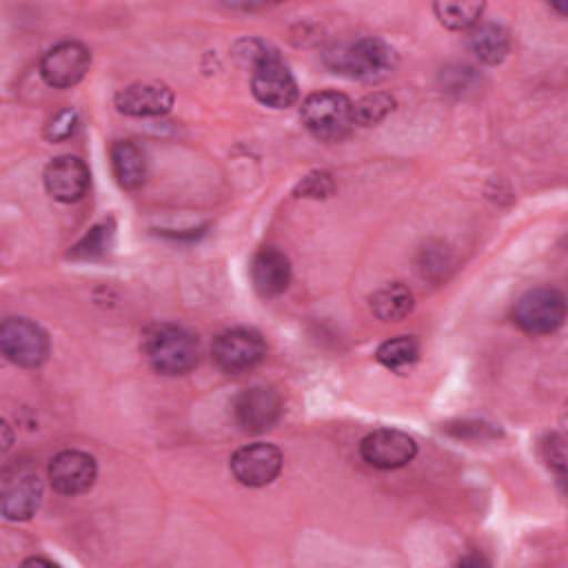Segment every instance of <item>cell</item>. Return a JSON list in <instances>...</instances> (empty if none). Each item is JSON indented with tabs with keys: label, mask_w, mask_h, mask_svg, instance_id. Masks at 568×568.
Listing matches in <instances>:
<instances>
[{
	"label": "cell",
	"mask_w": 568,
	"mask_h": 568,
	"mask_svg": "<svg viewBox=\"0 0 568 568\" xmlns=\"http://www.w3.org/2000/svg\"><path fill=\"white\" fill-rule=\"evenodd\" d=\"M324 62L339 75L375 84L395 73L397 53L386 40L377 36H359L355 40H344L328 47Z\"/></svg>",
	"instance_id": "6da1fadb"
},
{
	"label": "cell",
	"mask_w": 568,
	"mask_h": 568,
	"mask_svg": "<svg viewBox=\"0 0 568 568\" xmlns=\"http://www.w3.org/2000/svg\"><path fill=\"white\" fill-rule=\"evenodd\" d=\"M142 353L160 375H184L197 362V339L178 324H155L142 337Z\"/></svg>",
	"instance_id": "7a4b0ae2"
},
{
	"label": "cell",
	"mask_w": 568,
	"mask_h": 568,
	"mask_svg": "<svg viewBox=\"0 0 568 568\" xmlns=\"http://www.w3.org/2000/svg\"><path fill=\"white\" fill-rule=\"evenodd\" d=\"M300 118L304 126L326 142L346 138L355 126L353 102L339 91H315L302 100Z\"/></svg>",
	"instance_id": "3957f363"
},
{
	"label": "cell",
	"mask_w": 568,
	"mask_h": 568,
	"mask_svg": "<svg viewBox=\"0 0 568 568\" xmlns=\"http://www.w3.org/2000/svg\"><path fill=\"white\" fill-rule=\"evenodd\" d=\"M566 320V297L552 286H539L524 293L513 306V322L530 335L557 331Z\"/></svg>",
	"instance_id": "277c9868"
},
{
	"label": "cell",
	"mask_w": 568,
	"mask_h": 568,
	"mask_svg": "<svg viewBox=\"0 0 568 568\" xmlns=\"http://www.w3.org/2000/svg\"><path fill=\"white\" fill-rule=\"evenodd\" d=\"M0 348L16 366L36 368L49 355V337L36 322L9 317L0 326Z\"/></svg>",
	"instance_id": "5b68a950"
},
{
	"label": "cell",
	"mask_w": 568,
	"mask_h": 568,
	"mask_svg": "<svg viewBox=\"0 0 568 568\" xmlns=\"http://www.w3.org/2000/svg\"><path fill=\"white\" fill-rule=\"evenodd\" d=\"M266 355V344L257 331L229 328L213 342L215 364L231 375L253 371Z\"/></svg>",
	"instance_id": "8992f818"
},
{
	"label": "cell",
	"mask_w": 568,
	"mask_h": 568,
	"mask_svg": "<svg viewBox=\"0 0 568 568\" xmlns=\"http://www.w3.org/2000/svg\"><path fill=\"white\" fill-rule=\"evenodd\" d=\"M233 419L244 433H262L271 428L284 410L280 390L273 386H251L235 395L233 399Z\"/></svg>",
	"instance_id": "52a82bcc"
},
{
	"label": "cell",
	"mask_w": 568,
	"mask_h": 568,
	"mask_svg": "<svg viewBox=\"0 0 568 568\" xmlns=\"http://www.w3.org/2000/svg\"><path fill=\"white\" fill-rule=\"evenodd\" d=\"M91 67V51L75 40H64L51 47L40 60V75L53 89L78 84Z\"/></svg>",
	"instance_id": "ba28073f"
},
{
	"label": "cell",
	"mask_w": 568,
	"mask_h": 568,
	"mask_svg": "<svg viewBox=\"0 0 568 568\" xmlns=\"http://www.w3.org/2000/svg\"><path fill=\"white\" fill-rule=\"evenodd\" d=\"M251 91L257 102L271 109H286L297 100V82L288 67L280 60L277 53L262 60L251 71Z\"/></svg>",
	"instance_id": "9c48e42d"
},
{
	"label": "cell",
	"mask_w": 568,
	"mask_h": 568,
	"mask_svg": "<svg viewBox=\"0 0 568 568\" xmlns=\"http://www.w3.org/2000/svg\"><path fill=\"white\" fill-rule=\"evenodd\" d=\"M359 455L373 468L395 470L413 462V457L417 455V444L404 430L377 428L362 439Z\"/></svg>",
	"instance_id": "30bf717a"
},
{
	"label": "cell",
	"mask_w": 568,
	"mask_h": 568,
	"mask_svg": "<svg viewBox=\"0 0 568 568\" xmlns=\"http://www.w3.org/2000/svg\"><path fill=\"white\" fill-rule=\"evenodd\" d=\"M280 470H282V453L277 446L266 442L242 446L231 457L233 477L248 488H262L271 484L280 475Z\"/></svg>",
	"instance_id": "8fae6325"
},
{
	"label": "cell",
	"mask_w": 568,
	"mask_h": 568,
	"mask_svg": "<svg viewBox=\"0 0 568 568\" xmlns=\"http://www.w3.org/2000/svg\"><path fill=\"white\" fill-rule=\"evenodd\" d=\"M47 475L53 490L62 495H80L93 486L98 466L89 453L62 450L49 462Z\"/></svg>",
	"instance_id": "7c38bea8"
},
{
	"label": "cell",
	"mask_w": 568,
	"mask_h": 568,
	"mask_svg": "<svg viewBox=\"0 0 568 568\" xmlns=\"http://www.w3.org/2000/svg\"><path fill=\"white\" fill-rule=\"evenodd\" d=\"M89 166L78 155H58L44 169V189L58 202H78L89 189Z\"/></svg>",
	"instance_id": "4fadbf2b"
},
{
	"label": "cell",
	"mask_w": 568,
	"mask_h": 568,
	"mask_svg": "<svg viewBox=\"0 0 568 568\" xmlns=\"http://www.w3.org/2000/svg\"><path fill=\"white\" fill-rule=\"evenodd\" d=\"M173 106V91L162 82H133L115 93V109L131 118L164 115Z\"/></svg>",
	"instance_id": "5bb4252c"
},
{
	"label": "cell",
	"mask_w": 568,
	"mask_h": 568,
	"mask_svg": "<svg viewBox=\"0 0 568 568\" xmlns=\"http://www.w3.org/2000/svg\"><path fill=\"white\" fill-rule=\"evenodd\" d=\"M42 501V481L33 470H18L13 479H4L0 508L2 515L11 521H24L36 515Z\"/></svg>",
	"instance_id": "9a60e30c"
},
{
	"label": "cell",
	"mask_w": 568,
	"mask_h": 568,
	"mask_svg": "<svg viewBox=\"0 0 568 568\" xmlns=\"http://www.w3.org/2000/svg\"><path fill=\"white\" fill-rule=\"evenodd\" d=\"M251 282L262 297H275L288 288L291 262L277 248H260L251 262Z\"/></svg>",
	"instance_id": "2e32d148"
},
{
	"label": "cell",
	"mask_w": 568,
	"mask_h": 568,
	"mask_svg": "<svg viewBox=\"0 0 568 568\" xmlns=\"http://www.w3.org/2000/svg\"><path fill=\"white\" fill-rule=\"evenodd\" d=\"M109 158L113 175L124 191H135L144 184L149 173V160L140 144L131 140H118L111 144Z\"/></svg>",
	"instance_id": "e0dca14e"
},
{
	"label": "cell",
	"mask_w": 568,
	"mask_h": 568,
	"mask_svg": "<svg viewBox=\"0 0 568 568\" xmlns=\"http://www.w3.org/2000/svg\"><path fill=\"white\" fill-rule=\"evenodd\" d=\"M466 42L470 53L484 64H499L510 49V36L497 22L479 20L475 27H470Z\"/></svg>",
	"instance_id": "ac0fdd59"
},
{
	"label": "cell",
	"mask_w": 568,
	"mask_h": 568,
	"mask_svg": "<svg viewBox=\"0 0 568 568\" xmlns=\"http://www.w3.org/2000/svg\"><path fill=\"white\" fill-rule=\"evenodd\" d=\"M371 311L384 322L404 320L413 311V293L399 282L386 284L371 295Z\"/></svg>",
	"instance_id": "d6986e66"
},
{
	"label": "cell",
	"mask_w": 568,
	"mask_h": 568,
	"mask_svg": "<svg viewBox=\"0 0 568 568\" xmlns=\"http://www.w3.org/2000/svg\"><path fill=\"white\" fill-rule=\"evenodd\" d=\"M375 357L388 371L404 375L415 366V362L419 357V346L410 335H399V337H393V339H386L384 344H379V348L375 351Z\"/></svg>",
	"instance_id": "ffe728a7"
},
{
	"label": "cell",
	"mask_w": 568,
	"mask_h": 568,
	"mask_svg": "<svg viewBox=\"0 0 568 568\" xmlns=\"http://www.w3.org/2000/svg\"><path fill=\"white\" fill-rule=\"evenodd\" d=\"M437 20L453 31L470 29L479 22L484 13V2L477 0H439L433 4Z\"/></svg>",
	"instance_id": "44dd1931"
},
{
	"label": "cell",
	"mask_w": 568,
	"mask_h": 568,
	"mask_svg": "<svg viewBox=\"0 0 568 568\" xmlns=\"http://www.w3.org/2000/svg\"><path fill=\"white\" fill-rule=\"evenodd\" d=\"M113 237H115L113 220H102L84 233V237L69 251V257H73V260L104 257L113 246Z\"/></svg>",
	"instance_id": "7402d4cb"
},
{
	"label": "cell",
	"mask_w": 568,
	"mask_h": 568,
	"mask_svg": "<svg viewBox=\"0 0 568 568\" xmlns=\"http://www.w3.org/2000/svg\"><path fill=\"white\" fill-rule=\"evenodd\" d=\"M395 109V100L388 93H368L359 102L353 104L355 111V124H377L382 122L390 111Z\"/></svg>",
	"instance_id": "603a6c76"
},
{
	"label": "cell",
	"mask_w": 568,
	"mask_h": 568,
	"mask_svg": "<svg viewBox=\"0 0 568 568\" xmlns=\"http://www.w3.org/2000/svg\"><path fill=\"white\" fill-rule=\"evenodd\" d=\"M333 191H335V182L326 171H313L306 178H302V182L295 186L297 197H313V200H324L333 195Z\"/></svg>",
	"instance_id": "cb8c5ba5"
},
{
	"label": "cell",
	"mask_w": 568,
	"mask_h": 568,
	"mask_svg": "<svg viewBox=\"0 0 568 568\" xmlns=\"http://www.w3.org/2000/svg\"><path fill=\"white\" fill-rule=\"evenodd\" d=\"M75 129H78V111L75 109H62L60 113H55L49 120V124L44 129V135L51 142H62V140L71 138L75 133Z\"/></svg>",
	"instance_id": "d4e9b609"
},
{
	"label": "cell",
	"mask_w": 568,
	"mask_h": 568,
	"mask_svg": "<svg viewBox=\"0 0 568 568\" xmlns=\"http://www.w3.org/2000/svg\"><path fill=\"white\" fill-rule=\"evenodd\" d=\"M275 51L268 47V44H264L262 40H255V38H246V40H240L237 44H235V58L240 60V64H244V67H251V71L262 62V60H266L268 55H273Z\"/></svg>",
	"instance_id": "484cf974"
},
{
	"label": "cell",
	"mask_w": 568,
	"mask_h": 568,
	"mask_svg": "<svg viewBox=\"0 0 568 568\" xmlns=\"http://www.w3.org/2000/svg\"><path fill=\"white\" fill-rule=\"evenodd\" d=\"M541 450H544V457L546 462L559 473L564 475V468H566V450H564V439L559 435H548L541 444Z\"/></svg>",
	"instance_id": "4316f807"
},
{
	"label": "cell",
	"mask_w": 568,
	"mask_h": 568,
	"mask_svg": "<svg viewBox=\"0 0 568 568\" xmlns=\"http://www.w3.org/2000/svg\"><path fill=\"white\" fill-rule=\"evenodd\" d=\"M29 564H44V566H53V561H49V559H42V557H33V559H27V561H24V566H29Z\"/></svg>",
	"instance_id": "83f0119b"
},
{
	"label": "cell",
	"mask_w": 568,
	"mask_h": 568,
	"mask_svg": "<svg viewBox=\"0 0 568 568\" xmlns=\"http://www.w3.org/2000/svg\"><path fill=\"white\" fill-rule=\"evenodd\" d=\"M468 564H475V566H477V564H484V561H481V559H477V557H470V559H459V566H468Z\"/></svg>",
	"instance_id": "f1b7e54d"
}]
</instances>
